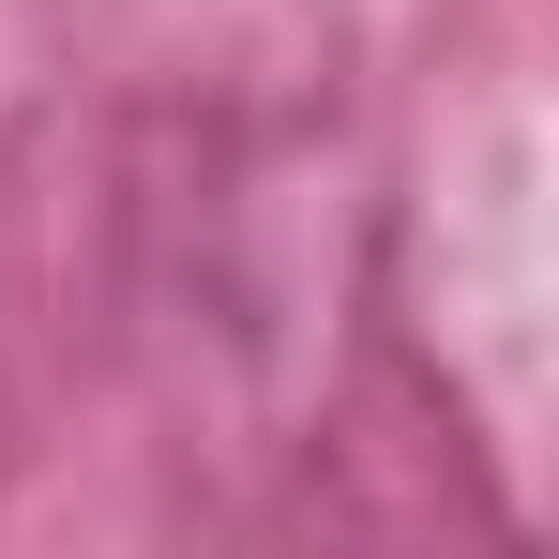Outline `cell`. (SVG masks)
Masks as SVG:
<instances>
[]
</instances>
